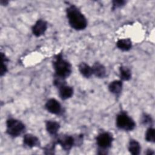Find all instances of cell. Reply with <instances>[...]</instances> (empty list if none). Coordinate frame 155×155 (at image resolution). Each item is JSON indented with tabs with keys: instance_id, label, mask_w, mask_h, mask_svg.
Instances as JSON below:
<instances>
[{
	"instance_id": "cell-1",
	"label": "cell",
	"mask_w": 155,
	"mask_h": 155,
	"mask_svg": "<svg viewBox=\"0 0 155 155\" xmlns=\"http://www.w3.org/2000/svg\"><path fill=\"white\" fill-rule=\"evenodd\" d=\"M67 16L70 26L76 30H82L86 28L87 21L84 15L75 5L69 6L66 10Z\"/></svg>"
},
{
	"instance_id": "cell-2",
	"label": "cell",
	"mask_w": 155,
	"mask_h": 155,
	"mask_svg": "<svg viewBox=\"0 0 155 155\" xmlns=\"http://www.w3.org/2000/svg\"><path fill=\"white\" fill-rule=\"evenodd\" d=\"M53 67L56 73L55 75L65 79L68 77L72 71L71 64L64 59L61 53L55 56L53 61Z\"/></svg>"
},
{
	"instance_id": "cell-3",
	"label": "cell",
	"mask_w": 155,
	"mask_h": 155,
	"mask_svg": "<svg viewBox=\"0 0 155 155\" xmlns=\"http://www.w3.org/2000/svg\"><path fill=\"white\" fill-rule=\"evenodd\" d=\"M7 133L8 135L16 137L21 135L25 130V125L15 119H9L7 120Z\"/></svg>"
},
{
	"instance_id": "cell-4",
	"label": "cell",
	"mask_w": 155,
	"mask_h": 155,
	"mask_svg": "<svg viewBox=\"0 0 155 155\" xmlns=\"http://www.w3.org/2000/svg\"><path fill=\"white\" fill-rule=\"evenodd\" d=\"M116 125L120 130L131 131L135 128L136 124L127 113L122 112L117 116Z\"/></svg>"
},
{
	"instance_id": "cell-5",
	"label": "cell",
	"mask_w": 155,
	"mask_h": 155,
	"mask_svg": "<svg viewBox=\"0 0 155 155\" xmlns=\"http://www.w3.org/2000/svg\"><path fill=\"white\" fill-rule=\"evenodd\" d=\"M113 140V136L108 132H103L96 137V142L101 150L108 149L111 146Z\"/></svg>"
},
{
	"instance_id": "cell-6",
	"label": "cell",
	"mask_w": 155,
	"mask_h": 155,
	"mask_svg": "<svg viewBox=\"0 0 155 155\" xmlns=\"http://www.w3.org/2000/svg\"><path fill=\"white\" fill-rule=\"evenodd\" d=\"M57 143L61 145L64 151H69L76 143L75 139L69 135L60 136L57 139Z\"/></svg>"
},
{
	"instance_id": "cell-7",
	"label": "cell",
	"mask_w": 155,
	"mask_h": 155,
	"mask_svg": "<svg viewBox=\"0 0 155 155\" xmlns=\"http://www.w3.org/2000/svg\"><path fill=\"white\" fill-rule=\"evenodd\" d=\"M47 28V22L42 19H39L36 21L32 27V32L36 37L43 35Z\"/></svg>"
},
{
	"instance_id": "cell-8",
	"label": "cell",
	"mask_w": 155,
	"mask_h": 155,
	"mask_svg": "<svg viewBox=\"0 0 155 155\" xmlns=\"http://www.w3.org/2000/svg\"><path fill=\"white\" fill-rule=\"evenodd\" d=\"M45 108L47 111L54 114H59L62 110L60 103L55 99H48L45 104Z\"/></svg>"
},
{
	"instance_id": "cell-9",
	"label": "cell",
	"mask_w": 155,
	"mask_h": 155,
	"mask_svg": "<svg viewBox=\"0 0 155 155\" xmlns=\"http://www.w3.org/2000/svg\"><path fill=\"white\" fill-rule=\"evenodd\" d=\"M24 145L28 148H33L39 147L40 145L39 139L31 134H26L23 138Z\"/></svg>"
},
{
	"instance_id": "cell-10",
	"label": "cell",
	"mask_w": 155,
	"mask_h": 155,
	"mask_svg": "<svg viewBox=\"0 0 155 155\" xmlns=\"http://www.w3.org/2000/svg\"><path fill=\"white\" fill-rule=\"evenodd\" d=\"M59 88V94L60 97L63 100H66L70 98L73 94V89L71 87L63 85Z\"/></svg>"
},
{
	"instance_id": "cell-11",
	"label": "cell",
	"mask_w": 155,
	"mask_h": 155,
	"mask_svg": "<svg viewBox=\"0 0 155 155\" xmlns=\"http://www.w3.org/2000/svg\"><path fill=\"white\" fill-rule=\"evenodd\" d=\"M93 74L99 78H103L106 74L105 67L99 62H96L91 67Z\"/></svg>"
},
{
	"instance_id": "cell-12",
	"label": "cell",
	"mask_w": 155,
	"mask_h": 155,
	"mask_svg": "<svg viewBox=\"0 0 155 155\" xmlns=\"http://www.w3.org/2000/svg\"><path fill=\"white\" fill-rule=\"evenodd\" d=\"M46 130L51 135H56L60 128V125L58 122L54 120H48L45 124Z\"/></svg>"
},
{
	"instance_id": "cell-13",
	"label": "cell",
	"mask_w": 155,
	"mask_h": 155,
	"mask_svg": "<svg viewBox=\"0 0 155 155\" xmlns=\"http://www.w3.org/2000/svg\"><path fill=\"white\" fill-rule=\"evenodd\" d=\"M122 82L121 81L116 80L111 82L109 86L108 89L110 91L114 94H119L120 93L122 90Z\"/></svg>"
},
{
	"instance_id": "cell-14",
	"label": "cell",
	"mask_w": 155,
	"mask_h": 155,
	"mask_svg": "<svg viewBox=\"0 0 155 155\" xmlns=\"http://www.w3.org/2000/svg\"><path fill=\"white\" fill-rule=\"evenodd\" d=\"M116 45L118 48L124 51L130 50L132 47V42L128 38L119 39L116 42Z\"/></svg>"
},
{
	"instance_id": "cell-15",
	"label": "cell",
	"mask_w": 155,
	"mask_h": 155,
	"mask_svg": "<svg viewBox=\"0 0 155 155\" xmlns=\"http://www.w3.org/2000/svg\"><path fill=\"white\" fill-rule=\"evenodd\" d=\"M141 147L140 143L134 139H131L128 144V150L131 154L138 155L140 152Z\"/></svg>"
},
{
	"instance_id": "cell-16",
	"label": "cell",
	"mask_w": 155,
	"mask_h": 155,
	"mask_svg": "<svg viewBox=\"0 0 155 155\" xmlns=\"http://www.w3.org/2000/svg\"><path fill=\"white\" fill-rule=\"evenodd\" d=\"M79 71L83 76L87 78H90L93 74L91 67L85 62H82L79 65Z\"/></svg>"
},
{
	"instance_id": "cell-17",
	"label": "cell",
	"mask_w": 155,
	"mask_h": 155,
	"mask_svg": "<svg viewBox=\"0 0 155 155\" xmlns=\"http://www.w3.org/2000/svg\"><path fill=\"white\" fill-rule=\"evenodd\" d=\"M120 78L122 81H128L131 79V73L130 70L126 67L122 66L119 68Z\"/></svg>"
},
{
	"instance_id": "cell-18",
	"label": "cell",
	"mask_w": 155,
	"mask_h": 155,
	"mask_svg": "<svg viewBox=\"0 0 155 155\" xmlns=\"http://www.w3.org/2000/svg\"><path fill=\"white\" fill-rule=\"evenodd\" d=\"M145 139L149 142H154L155 140V130L153 128L150 127L146 131L145 133Z\"/></svg>"
},
{
	"instance_id": "cell-19",
	"label": "cell",
	"mask_w": 155,
	"mask_h": 155,
	"mask_svg": "<svg viewBox=\"0 0 155 155\" xmlns=\"http://www.w3.org/2000/svg\"><path fill=\"white\" fill-rule=\"evenodd\" d=\"M142 122L144 125H148V124L151 125L153 122V120H152V118L151 117V116H150L149 115H148L147 114H145L142 116Z\"/></svg>"
},
{
	"instance_id": "cell-20",
	"label": "cell",
	"mask_w": 155,
	"mask_h": 155,
	"mask_svg": "<svg viewBox=\"0 0 155 155\" xmlns=\"http://www.w3.org/2000/svg\"><path fill=\"white\" fill-rule=\"evenodd\" d=\"M112 3H113V9H115V8H119L124 6V4H125V1L123 0H118V1L115 0V1H113Z\"/></svg>"
},
{
	"instance_id": "cell-21",
	"label": "cell",
	"mask_w": 155,
	"mask_h": 155,
	"mask_svg": "<svg viewBox=\"0 0 155 155\" xmlns=\"http://www.w3.org/2000/svg\"><path fill=\"white\" fill-rule=\"evenodd\" d=\"M54 147H55V143H51L48 145L45 148V151H47L45 153V154H53L54 153Z\"/></svg>"
},
{
	"instance_id": "cell-22",
	"label": "cell",
	"mask_w": 155,
	"mask_h": 155,
	"mask_svg": "<svg viewBox=\"0 0 155 155\" xmlns=\"http://www.w3.org/2000/svg\"><path fill=\"white\" fill-rule=\"evenodd\" d=\"M7 68L5 64H4V62H2V65H1V76H3L7 71Z\"/></svg>"
},
{
	"instance_id": "cell-23",
	"label": "cell",
	"mask_w": 155,
	"mask_h": 155,
	"mask_svg": "<svg viewBox=\"0 0 155 155\" xmlns=\"http://www.w3.org/2000/svg\"><path fill=\"white\" fill-rule=\"evenodd\" d=\"M147 154H154V151L152 150H151V149H149V150H147V151L145 153Z\"/></svg>"
}]
</instances>
